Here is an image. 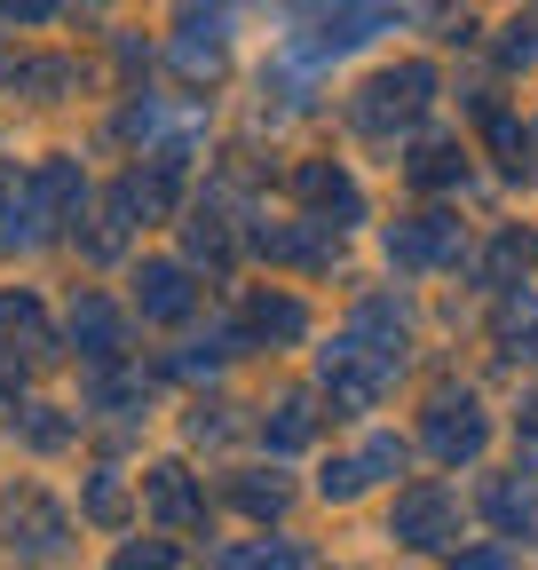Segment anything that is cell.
Wrapping results in <instances>:
<instances>
[{"label":"cell","instance_id":"6da1fadb","mask_svg":"<svg viewBox=\"0 0 538 570\" xmlns=\"http://www.w3.org/2000/svg\"><path fill=\"white\" fill-rule=\"evenodd\" d=\"M436 452L444 460H467V452H484V420H476V404H436Z\"/></svg>","mask_w":538,"mask_h":570},{"label":"cell","instance_id":"7a4b0ae2","mask_svg":"<svg viewBox=\"0 0 538 570\" xmlns=\"http://www.w3.org/2000/svg\"><path fill=\"white\" fill-rule=\"evenodd\" d=\"M404 531H412L420 547H436V531H444V499H436V491H420V499H404Z\"/></svg>","mask_w":538,"mask_h":570},{"label":"cell","instance_id":"3957f363","mask_svg":"<svg viewBox=\"0 0 538 570\" xmlns=\"http://www.w3.org/2000/svg\"><path fill=\"white\" fill-rule=\"evenodd\" d=\"M459 570H507V562H499V554H467Z\"/></svg>","mask_w":538,"mask_h":570}]
</instances>
